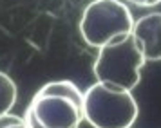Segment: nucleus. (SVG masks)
I'll return each mask as SVG.
<instances>
[{"instance_id":"obj_2","label":"nucleus","mask_w":161,"mask_h":128,"mask_svg":"<svg viewBox=\"0 0 161 128\" xmlns=\"http://www.w3.org/2000/svg\"><path fill=\"white\" fill-rule=\"evenodd\" d=\"M145 58L139 52L132 35L116 38L98 49V56L92 65L96 81L121 87L125 90L136 88L141 79V67Z\"/></svg>"},{"instance_id":"obj_11","label":"nucleus","mask_w":161,"mask_h":128,"mask_svg":"<svg viewBox=\"0 0 161 128\" xmlns=\"http://www.w3.org/2000/svg\"><path fill=\"white\" fill-rule=\"evenodd\" d=\"M6 128H29V126H27L25 121H20V123H15V125H9V126H6Z\"/></svg>"},{"instance_id":"obj_1","label":"nucleus","mask_w":161,"mask_h":128,"mask_svg":"<svg viewBox=\"0 0 161 128\" xmlns=\"http://www.w3.org/2000/svg\"><path fill=\"white\" fill-rule=\"evenodd\" d=\"M81 112L92 128H130L139 108L130 90L96 81L83 92Z\"/></svg>"},{"instance_id":"obj_3","label":"nucleus","mask_w":161,"mask_h":128,"mask_svg":"<svg viewBox=\"0 0 161 128\" xmlns=\"http://www.w3.org/2000/svg\"><path fill=\"white\" fill-rule=\"evenodd\" d=\"M134 18L121 0H92L80 20V35L89 47L100 49L116 38L130 35Z\"/></svg>"},{"instance_id":"obj_4","label":"nucleus","mask_w":161,"mask_h":128,"mask_svg":"<svg viewBox=\"0 0 161 128\" xmlns=\"http://www.w3.org/2000/svg\"><path fill=\"white\" fill-rule=\"evenodd\" d=\"M27 112L44 128H78L83 121L80 105L54 94H35Z\"/></svg>"},{"instance_id":"obj_9","label":"nucleus","mask_w":161,"mask_h":128,"mask_svg":"<svg viewBox=\"0 0 161 128\" xmlns=\"http://www.w3.org/2000/svg\"><path fill=\"white\" fill-rule=\"evenodd\" d=\"M127 2H130V4H134L138 7H154L158 6L161 0H127Z\"/></svg>"},{"instance_id":"obj_7","label":"nucleus","mask_w":161,"mask_h":128,"mask_svg":"<svg viewBox=\"0 0 161 128\" xmlns=\"http://www.w3.org/2000/svg\"><path fill=\"white\" fill-rule=\"evenodd\" d=\"M16 98H18V90L15 81L6 72L0 71V115L11 112V108L16 103Z\"/></svg>"},{"instance_id":"obj_5","label":"nucleus","mask_w":161,"mask_h":128,"mask_svg":"<svg viewBox=\"0 0 161 128\" xmlns=\"http://www.w3.org/2000/svg\"><path fill=\"white\" fill-rule=\"evenodd\" d=\"M130 35L147 61H161V13L154 11L138 18Z\"/></svg>"},{"instance_id":"obj_10","label":"nucleus","mask_w":161,"mask_h":128,"mask_svg":"<svg viewBox=\"0 0 161 128\" xmlns=\"http://www.w3.org/2000/svg\"><path fill=\"white\" fill-rule=\"evenodd\" d=\"M24 121L27 123V126H29V128H44L40 123L36 121V119H35V117H33V115L29 114V112H27V110H25V115H24Z\"/></svg>"},{"instance_id":"obj_8","label":"nucleus","mask_w":161,"mask_h":128,"mask_svg":"<svg viewBox=\"0 0 161 128\" xmlns=\"http://www.w3.org/2000/svg\"><path fill=\"white\" fill-rule=\"evenodd\" d=\"M20 121H24V117L8 112V114L0 115V128H6V126H9V125H15V123H20Z\"/></svg>"},{"instance_id":"obj_6","label":"nucleus","mask_w":161,"mask_h":128,"mask_svg":"<svg viewBox=\"0 0 161 128\" xmlns=\"http://www.w3.org/2000/svg\"><path fill=\"white\" fill-rule=\"evenodd\" d=\"M36 94H54V96H64V98H69L71 101H74L76 105H80L83 103V92H81L78 87L74 85L73 81H49V83H45Z\"/></svg>"}]
</instances>
